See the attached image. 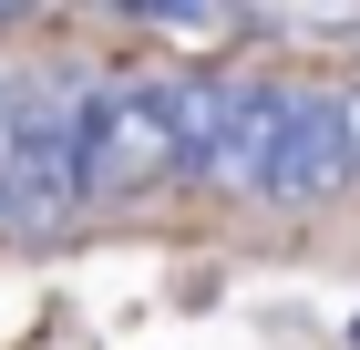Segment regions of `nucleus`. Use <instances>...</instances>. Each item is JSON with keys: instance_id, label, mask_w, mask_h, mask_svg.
<instances>
[{"instance_id": "f257e3e1", "label": "nucleus", "mask_w": 360, "mask_h": 350, "mask_svg": "<svg viewBox=\"0 0 360 350\" xmlns=\"http://www.w3.org/2000/svg\"><path fill=\"white\" fill-rule=\"evenodd\" d=\"M72 135V196H144L155 175H175V144H165V93L155 82H103L62 113Z\"/></svg>"}, {"instance_id": "f03ea898", "label": "nucleus", "mask_w": 360, "mask_h": 350, "mask_svg": "<svg viewBox=\"0 0 360 350\" xmlns=\"http://www.w3.org/2000/svg\"><path fill=\"white\" fill-rule=\"evenodd\" d=\"M52 93H21L11 82V175H0V227H21V237H62V216L83 206L72 196V135H62Z\"/></svg>"}, {"instance_id": "7ed1b4c3", "label": "nucleus", "mask_w": 360, "mask_h": 350, "mask_svg": "<svg viewBox=\"0 0 360 350\" xmlns=\"http://www.w3.org/2000/svg\"><path fill=\"white\" fill-rule=\"evenodd\" d=\"M288 113H299V82H237V104H226V155H217V186L268 196L278 144H288Z\"/></svg>"}, {"instance_id": "20e7f679", "label": "nucleus", "mask_w": 360, "mask_h": 350, "mask_svg": "<svg viewBox=\"0 0 360 350\" xmlns=\"http://www.w3.org/2000/svg\"><path fill=\"white\" fill-rule=\"evenodd\" d=\"M165 144H175V175L186 186H217V155H226V104H237V82L217 73H165Z\"/></svg>"}, {"instance_id": "39448f33", "label": "nucleus", "mask_w": 360, "mask_h": 350, "mask_svg": "<svg viewBox=\"0 0 360 350\" xmlns=\"http://www.w3.org/2000/svg\"><path fill=\"white\" fill-rule=\"evenodd\" d=\"M330 186H350V175H340V124H330V93H299V113H288V144H278V175H268V196H288V206H319Z\"/></svg>"}, {"instance_id": "423d86ee", "label": "nucleus", "mask_w": 360, "mask_h": 350, "mask_svg": "<svg viewBox=\"0 0 360 350\" xmlns=\"http://www.w3.org/2000/svg\"><path fill=\"white\" fill-rule=\"evenodd\" d=\"M144 31H165V42H226V31H248L237 11H134Z\"/></svg>"}, {"instance_id": "0eeeda50", "label": "nucleus", "mask_w": 360, "mask_h": 350, "mask_svg": "<svg viewBox=\"0 0 360 350\" xmlns=\"http://www.w3.org/2000/svg\"><path fill=\"white\" fill-rule=\"evenodd\" d=\"M330 124H340V175H360V82L330 93Z\"/></svg>"}]
</instances>
